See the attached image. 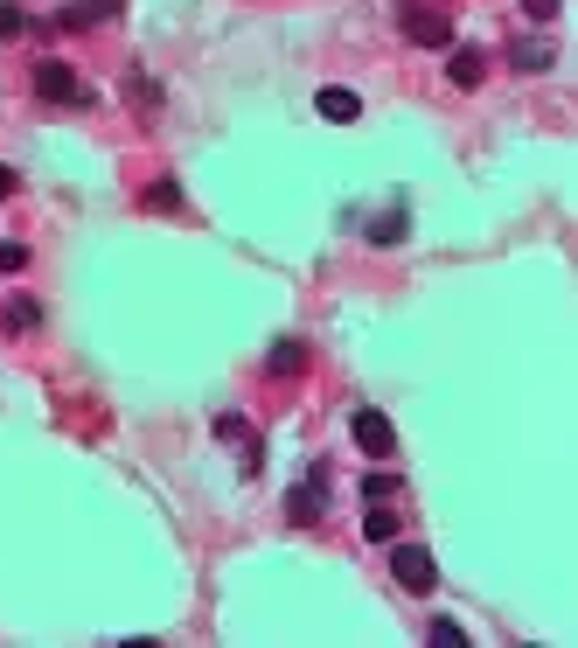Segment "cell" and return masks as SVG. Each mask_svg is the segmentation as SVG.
<instances>
[{"label":"cell","mask_w":578,"mask_h":648,"mask_svg":"<svg viewBox=\"0 0 578 648\" xmlns=\"http://www.w3.org/2000/svg\"><path fill=\"white\" fill-rule=\"evenodd\" d=\"M35 99H43V105H91V84L77 78L70 63L43 56V63H35Z\"/></svg>","instance_id":"cell-1"},{"label":"cell","mask_w":578,"mask_h":648,"mask_svg":"<svg viewBox=\"0 0 578 648\" xmlns=\"http://www.w3.org/2000/svg\"><path fill=\"white\" fill-rule=\"evenodd\" d=\"M397 28L412 35L418 49H447V43H453V22H447L439 8H418V0H404V8H397Z\"/></svg>","instance_id":"cell-2"},{"label":"cell","mask_w":578,"mask_h":648,"mask_svg":"<svg viewBox=\"0 0 578 648\" xmlns=\"http://www.w3.org/2000/svg\"><path fill=\"white\" fill-rule=\"evenodd\" d=\"M391 571H397L404 593H432V586H439V565H432L426 544H397V551H391Z\"/></svg>","instance_id":"cell-3"},{"label":"cell","mask_w":578,"mask_h":648,"mask_svg":"<svg viewBox=\"0 0 578 648\" xmlns=\"http://www.w3.org/2000/svg\"><path fill=\"white\" fill-rule=\"evenodd\" d=\"M349 432H356V447L370 453V461H391V453H397V426H391L377 405H362V412L349 418Z\"/></svg>","instance_id":"cell-4"},{"label":"cell","mask_w":578,"mask_h":648,"mask_svg":"<svg viewBox=\"0 0 578 648\" xmlns=\"http://www.w3.org/2000/svg\"><path fill=\"white\" fill-rule=\"evenodd\" d=\"M321 509H327V467H314L293 495H286V517L293 523H321Z\"/></svg>","instance_id":"cell-5"},{"label":"cell","mask_w":578,"mask_h":648,"mask_svg":"<svg viewBox=\"0 0 578 648\" xmlns=\"http://www.w3.org/2000/svg\"><path fill=\"white\" fill-rule=\"evenodd\" d=\"M314 105H321L327 126H356V119H362V99H356V91H342V84H327Z\"/></svg>","instance_id":"cell-6"},{"label":"cell","mask_w":578,"mask_h":648,"mask_svg":"<svg viewBox=\"0 0 578 648\" xmlns=\"http://www.w3.org/2000/svg\"><path fill=\"white\" fill-rule=\"evenodd\" d=\"M126 0H70L63 8V28H91V22H105V14H119Z\"/></svg>","instance_id":"cell-7"},{"label":"cell","mask_w":578,"mask_h":648,"mask_svg":"<svg viewBox=\"0 0 578 648\" xmlns=\"http://www.w3.org/2000/svg\"><path fill=\"white\" fill-rule=\"evenodd\" d=\"M217 440H238V447H244V467H258V432L244 426L238 412H223V418H217Z\"/></svg>","instance_id":"cell-8"},{"label":"cell","mask_w":578,"mask_h":648,"mask_svg":"<svg viewBox=\"0 0 578 648\" xmlns=\"http://www.w3.org/2000/svg\"><path fill=\"white\" fill-rule=\"evenodd\" d=\"M551 56H557L551 43H516V49H509V63H516V70H530V78H544Z\"/></svg>","instance_id":"cell-9"},{"label":"cell","mask_w":578,"mask_h":648,"mask_svg":"<svg viewBox=\"0 0 578 648\" xmlns=\"http://www.w3.org/2000/svg\"><path fill=\"white\" fill-rule=\"evenodd\" d=\"M481 70H488V63H481V56H474V49H460V56H453V63H447V78H453L460 91H474V84H481Z\"/></svg>","instance_id":"cell-10"},{"label":"cell","mask_w":578,"mask_h":648,"mask_svg":"<svg viewBox=\"0 0 578 648\" xmlns=\"http://www.w3.org/2000/svg\"><path fill=\"white\" fill-rule=\"evenodd\" d=\"M404 231H412V223H404V209H383V217L370 223V244H404Z\"/></svg>","instance_id":"cell-11"},{"label":"cell","mask_w":578,"mask_h":648,"mask_svg":"<svg viewBox=\"0 0 578 648\" xmlns=\"http://www.w3.org/2000/svg\"><path fill=\"white\" fill-rule=\"evenodd\" d=\"M0 321H8V328H43V308H35V300H22V293H14L8 308H0Z\"/></svg>","instance_id":"cell-12"},{"label":"cell","mask_w":578,"mask_h":648,"mask_svg":"<svg viewBox=\"0 0 578 648\" xmlns=\"http://www.w3.org/2000/svg\"><path fill=\"white\" fill-rule=\"evenodd\" d=\"M265 363H273V377H293V370H307V349H300V342H279Z\"/></svg>","instance_id":"cell-13"},{"label":"cell","mask_w":578,"mask_h":648,"mask_svg":"<svg viewBox=\"0 0 578 648\" xmlns=\"http://www.w3.org/2000/svg\"><path fill=\"white\" fill-rule=\"evenodd\" d=\"M362 537H370V544H391V537H397V517H391V509H370V517H362Z\"/></svg>","instance_id":"cell-14"},{"label":"cell","mask_w":578,"mask_h":648,"mask_svg":"<svg viewBox=\"0 0 578 648\" xmlns=\"http://www.w3.org/2000/svg\"><path fill=\"white\" fill-rule=\"evenodd\" d=\"M426 635H432V648H460V641H467V627H460V621H432Z\"/></svg>","instance_id":"cell-15"},{"label":"cell","mask_w":578,"mask_h":648,"mask_svg":"<svg viewBox=\"0 0 578 648\" xmlns=\"http://www.w3.org/2000/svg\"><path fill=\"white\" fill-rule=\"evenodd\" d=\"M147 209H182V188L175 182H153L147 188Z\"/></svg>","instance_id":"cell-16"},{"label":"cell","mask_w":578,"mask_h":648,"mask_svg":"<svg viewBox=\"0 0 578 648\" xmlns=\"http://www.w3.org/2000/svg\"><path fill=\"white\" fill-rule=\"evenodd\" d=\"M14 35H28V14L22 8H0V43H14Z\"/></svg>","instance_id":"cell-17"},{"label":"cell","mask_w":578,"mask_h":648,"mask_svg":"<svg viewBox=\"0 0 578 648\" xmlns=\"http://www.w3.org/2000/svg\"><path fill=\"white\" fill-rule=\"evenodd\" d=\"M362 495H370V502H383V495H397V474H370V482H362Z\"/></svg>","instance_id":"cell-18"},{"label":"cell","mask_w":578,"mask_h":648,"mask_svg":"<svg viewBox=\"0 0 578 648\" xmlns=\"http://www.w3.org/2000/svg\"><path fill=\"white\" fill-rule=\"evenodd\" d=\"M28 265V244H0V273H22Z\"/></svg>","instance_id":"cell-19"},{"label":"cell","mask_w":578,"mask_h":648,"mask_svg":"<svg viewBox=\"0 0 578 648\" xmlns=\"http://www.w3.org/2000/svg\"><path fill=\"white\" fill-rule=\"evenodd\" d=\"M557 8H565V0H523V14H530V22H557Z\"/></svg>","instance_id":"cell-20"},{"label":"cell","mask_w":578,"mask_h":648,"mask_svg":"<svg viewBox=\"0 0 578 648\" xmlns=\"http://www.w3.org/2000/svg\"><path fill=\"white\" fill-rule=\"evenodd\" d=\"M0 196H14V167H0Z\"/></svg>","instance_id":"cell-21"}]
</instances>
